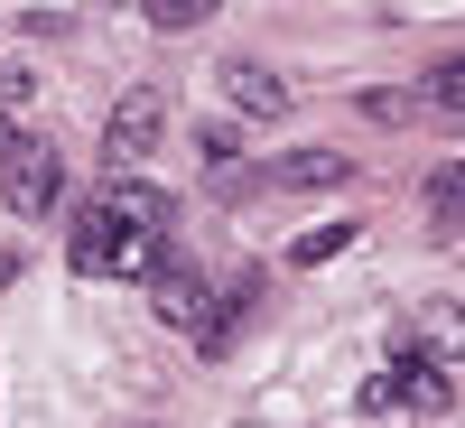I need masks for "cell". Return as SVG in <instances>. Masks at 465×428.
<instances>
[{"label":"cell","instance_id":"9c48e42d","mask_svg":"<svg viewBox=\"0 0 465 428\" xmlns=\"http://www.w3.org/2000/svg\"><path fill=\"white\" fill-rule=\"evenodd\" d=\"M242 317H252V289H223L205 317H196V354L214 363V354H232V335H242Z\"/></svg>","mask_w":465,"mask_h":428},{"label":"cell","instance_id":"2e32d148","mask_svg":"<svg viewBox=\"0 0 465 428\" xmlns=\"http://www.w3.org/2000/svg\"><path fill=\"white\" fill-rule=\"evenodd\" d=\"M10 149H19V122H10V112H0V159H10Z\"/></svg>","mask_w":465,"mask_h":428},{"label":"cell","instance_id":"8992f818","mask_svg":"<svg viewBox=\"0 0 465 428\" xmlns=\"http://www.w3.org/2000/svg\"><path fill=\"white\" fill-rule=\"evenodd\" d=\"M381 392H391V410H419V419H438V410L456 401V382H447V363L391 354V373H381Z\"/></svg>","mask_w":465,"mask_h":428},{"label":"cell","instance_id":"8fae6325","mask_svg":"<svg viewBox=\"0 0 465 428\" xmlns=\"http://www.w3.org/2000/svg\"><path fill=\"white\" fill-rule=\"evenodd\" d=\"M429 214H438V224H465V159H447V168L429 177Z\"/></svg>","mask_w":465,"mask_h":428},{"label":"cell","instance_id":"5bb4252c","mask_svg":"<svg viewBox=\"0 0 465 428\" xmlns=\"http://www.w3.org/2000/svg\"><path fill=\"white\" fill-rule=\"evenodd\" d=\"M363 112H372V122H410L419 94H363Z\"/></svg>","mask_w":465,"mask_h":428},{"label":"cell","instance_id":"9a60e30c","mask_svg":"<svg viewBox=\"0 0 465 428\" xmlns=\"http://www.w3.org/2000/svg\"><path fill=\"white\" fill-rule=\"evenodd\" d=\"M28 85H37L28 65H0V103H28Z\"/></svg>","mask_w":465,"mask_h":428},{"label":"cell","instance_id":"7a4b0ae2","mask_svg":"<svg viewBox=\"0 0 465 428\" xmlns=\"http://www.w3.org/2000/svg\"><path fill=\"white\" fill-rule=\"evenodd\" d=\"M159 122H168V103L149 94V85L122 94V103H112V122H103V168H112V177H131L149 149H159Z\"/></svg>","mask_w":465,"mask_h":428},{"label":"cell","instance_id":"52a82bcc","mask_svg":"<svg viewBox=\"0 0 465 428\" xmlns=\"http://www.w3.org/2000/svg\"><path fill=\"white\" fill-rule=\"evenodd\" d=\"M223 94H232V112H252V122H280V112L298 103L289 75H270L261 56H232V65H223Z\"/></svg>","mask_w":465,"mask_h":428},{"label":"cell","instance_id":"277c9868","mask_svg":"<svg viewBox=\"0 0 465 428\" xmlns=\"http://www.w3.org/2000/svg\"><path fill=\"white\" fill-rule=\"evenodd\" d=\"M401 354H419V363H465V307H456V298H429V307H410V326H401Z\"/></svg>","mask_w":465,"mask_h":428},{"label":"cell","instance_id":"6da1fadb","mask_svg":"<svg viewBox=\"0 0 465 428\" xmlns=\"http://www.w3.org/2000/svg\"><path fill=\"white\" fill-rule=\"evenodd\" d=\"M168 186H149V177H103V196L74 214L65 233V261L84 270V280H149L168 252Z\"/></svg>","mask_w":465,"mask_h":428},{"label":"cell","instance_id":"30bf717a","mask_svg":"<svg viewBox=\"0 0 465 428\" xmlns=\"http://www.w3.org/2000/svg\"><path fill=\"white\" fill-rule=\"evenodd\" d=\"M140 10H149V28H168V37H186V28H205V19L223 10V0H140Z\"/></svg>","mask_w":465,"mask_h":428},{"label":"cell","instance_id":"7c38bea8","mask_svg":"<svg viewBox=\"0 0 465 428\" xmlns=\"http://www.w3.org/2000/svg\"><path fill=\"white\" fill-rule=\"evenodd\" d=\"M344 243H354V224H317V233H298V243H289V261H298V270H317V261H335Z\"/></svg>","mask_w":465,"mask_h":428},{"label":"cell","instance_id":"4fadbf2b","mask_svg":"<svg viewBox=\"0 0 465 428\" xmlns=\"http://www.w3.org/2000/svg\"><path fill=\"white\" fill-rule=\"evenodd\" d=\"M196 159H205V168H232V159H242V131H232V122H205V131H196Z\"/></svg>","mask_w":465,"mask_h":428},{"label":"cell","instance_id":"ba28073f","mask_svg":"<svg viewBox=\"0 0 465 428\" xmlns=\"http://www.w3.org/2000/svg\"><path fill=\"white\" fill-rule=\"evenodd\" d=\"M149 280H159V289H149V298H159V317L196 335V317L214 307V289L196 280V261H177V252H159V270H149Z\"/></svg>","mask_w":465,"mask_h":428},{"label":"cell","instance_id":"e0dca14e","mask_svg":"<svg viewBox=\"0 0 465 428\" xmlns=\"http://www.w3.org/2000/svg\"><path fill=\"white\" fill-rule=\"evenodd\" d=\"M456 122H465V112H456Z\"/></svg>","mask_w":465,"mask_h":428},{"label":"cell","instance_id":"3957f363","mask_svg":"<svg viewBox=\"0 0 465 428\" xmlns=\"http://www.w3.org/2000/svg\"><path fill=\"white\" fill-rule=\"evenodd\" d=\"M0 196H10V214H56V196H65V159L47 140H19L10 159H0Z\"/></svg>","mask_w":465,"mask_h":428},{"label":"cell","instance_id":"5b68a950","mask_svg":"<svg viewBox=\"0 0 465 428\" xmlns=\"http://www.w3.org/2000/svg\"><path fill=\"white\" fill-rule=\"evenodd\" d=\"M344 177H354V159H344V149H280V159L261 168L270 196H307V186H344Z\"/></svg>","mask_w":465,"mask_h":428}]
</instances>
